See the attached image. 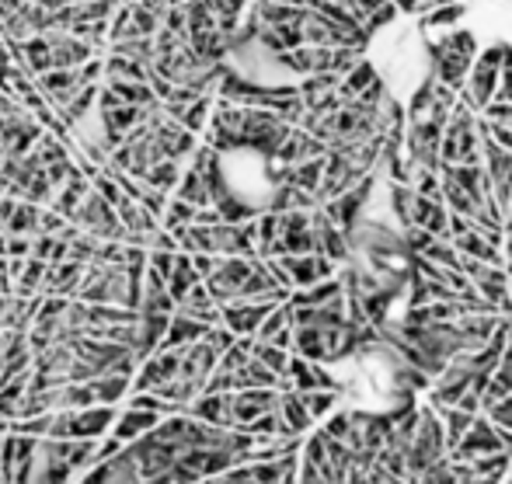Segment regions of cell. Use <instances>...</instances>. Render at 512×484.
Returning a JSON list of instances; mask_svg holds the SVG:
<instances>
[{
  "instance_id": "484cf974",
  "label": "cell",
  "mask_w": 512,
  "mask_h": 484,
  "mask_svg": "<svg viewBox=\"0 0 512 484\" xmlns=\"http://www.w3.org/2000/svg\"><path fill=\"white\" fill-rule=\"evenodd\" d=\"M484 418H488L491 425H502V429H509L512 432V394L509 397H502L499 405H491V408L484 412Z\"/></svg>"
},
{
  "instance_id": "9c48e42d",
  "label": "cell",
  "mask_w": 512,
  "mask_h": 484,
  "mask_svg": "<svg viewBox=\"0 0 512 484\" xmlns=\"http://www.w3.org/2000/svg\"><path fill=\"white\" fill-rule=\"evenodd\" d=\"M157 421H161V415H153V412H136V408H126L122 415L115 418V425H111L109 436H115L122 446H129V443H136L140 436H146L150 429H157Z\"/></svg>"
},
{
  "instance_id": "2e32d148",
  "label": "cell",
  "mask_w": 512,
  "mask_h": 484,
  "mask_svg": "<svg viewBox=\"0 0 512 484\" xmlns=\"http://www.w3.org/2000/svg\"><path fill=\"white\" fill-rule=\"evenodd\" d=\"M210 112H213V95H202V98H195L192 104H185L182 115H178V126H182L185 133L199 137L210 126Z\"/></svg>"
},
{
  "instance_id": "7a4b0ae2",
  "label": "cell",
  "mask_w": 512,
  "mask_h": 484,
  "mask_svg": "<svg viewBox=\"0 0 512 484\" xmlns=\"http://www.w3.org/2000/svg\"><path fill=\"white\" fill-rule=\"evenodd\" d=\"M446 456V436H442V421L439 415L425 405L418 408V425H415V439L408 446V478L415 484V478H422L433 463H439Z\"/></svg>"
},
{
  "instance_id": "30bf717a",
  "label": "cell",
  "mask_w": 512,
  "mask_h": 484,
  "mask_svg": "<svg viewBox=\"0 0 512 484\" xmlns=\"http://www.w3.org/2000/svg\"><path fill=\"white\" fill-rule=\"evenodd\" d=\"M276 412H279V418H283V425H286V432H290V436H303V432L314 425V418L307 415V408H303V401H300V394H296V390L279 394Z\"/></svg>"
},
{
  "instance_id": "cb8c5ba5",
  "label": "cell",
  "mask_w": 512,
  "mask_h": 484,
  "mask_svg": "<svg viewBox=\"0 0 512 484\" xmlns=\"http://www.w3.org/2000/svg\"><path fill=\"white\" fill-rule=\"evenodd\" d=\"M328 439H334V443H345L349 439V432H352V412H331L328 425L321 429Z\"/></svg>"
},
{
  "instance_id": "ac0fdd59",
  "label": "cell",
  "mask_w": 512,
  "mask_h": 484,
  "mask_svg": "<svg viewBox=\"0 0 512 484\" xmlns=\"http://www.w3.org/2000/svg\"><path fill=\"white\" fill-rule=\"evenodd\" d=\"M252 359H255L258 366H265L268 373H276L279 380H286V363H290V352H283V348L268 346V342H255V338H252Z\"/></svg>"
},
{
  "instance_id": "9a60e30c",
  "label": "cell",
  "mask_w": 512,
  "mask_h": 484,
  "mask_svg": "<svg viewBox=\"0 0 512 484\" xmlns=\"http://www.w3.org/2000/svg\"><path fill=\"white\" fill-rule=\"evenodd\" d=\"M182 164L178 161H157L150 171L144 174V185L146 188H153V192H164V196H171L175 188H178V181H182Z\"/></svg>"
},
{
  "instance_id": "52a82bcc",
  "label": "cell",
  "mask_w": 512,
  "mask_h": 484,
  "mask_svg": "<svg viewBox=\"0 0 512 484\" xmlns=\"http://www.w3.org/2000/svg\"><path fill=\"white\" fill-rule=\"evenodd\" d=\"M481 453H502L499 439H495V425L484 415L475 418V425H471L467 436L457 443V450H450V456H481Z\"/></svg>"
},
{
  "instance_id": "5b68a950",
  "label": "cell",
  "mask_w": 512,
  "mask_h": 484,
  "mask_svg": "<svg viewBox=\"0 0 512 484\" xmlns=\"http://www.w3.org/2000/svg\"><path fill=\"white\" fill-rule=\"evenodd\" d=\"M286 380L293 383L296 394H310V390H334L338 394V380L331 377L321 363H307L300 355H290L286 363Z\"/></svg>"
},
{
  "instance_id": "ba28073f",
  "label": "cell",
  "mask_w": 512,
  "mask_h": 484,
  "mask_svg": "<svg viewBox=\"0 0 512 484\" xmlns=\"http://www.w3.org/2000/svg\"><path fill=\"white\" fill-rule=\"evenodd\" d=\"M206 324H199V321H192V317H185V313H171V321H168V331H164V342L157 346V352H168V348H188L195 346V342H202L206 338Z\"/></svg>"
},
{
  "instance_id": "44dd1931",
  "label": "cell",
  "mask_w": 512,
  "mask_h": 484,
  "mask_svg": "<svg viewBox=\"0 0 512 484\" xmlns=\"http://www.w3.org/2000/svg\"><path fill=\"white\" fill-rule=\"evenodd\" d=\"M300 401H303L307 415L314 418V421L331 415V412L338 408V394H334V390H310V394H300Z\"/></svg>"
},
{
  "instance_id": "83f0119b",
  "label": "cell",
  "mask_w": 512,
  "mask_h": 484,
  "mask_svg": "<svg viewBox=\"0 0 512 484\" xmlns=\"http://www.w3.org/2000/svg\"><path fill=\"white\" fill-rule=\"evenodd\" d=\"M296 484H328V481H321V474L310 463H300V481Z\"/></svg>"
},
{
  "instance_id": "3957f363",
  "label": "cell",
  "mask_w": 512,
  "mask_h": 484,
  "mask_svg": "<svg viewBox=\"0 0 512 484\" xmlns=\"http://www.w3.org/2000/svg\"><path fill=\"white\" fill-rule=\"evenodd\" d=\"M276 405H279V390H234V394H227V418H230V429L252 425L258 415L276 412Z\"/></svg>"
},
{
  "instance_id": "e0dca14e",
  "label": "cell",
  "mask_w": 512,
  "mask_h": 484,
  "mask_svg": "<svg viewBox=\"0 0 512 484\" xmlns=\"http://www.w3.org/2000/svg\"><path fill=\"white\" fill-rule=\"evenodd\" d=\"M95 383V401L102 405V408H115L126 394H129V377H115V373H105V377H98Z\"/></svg>"
},
{
  "instance_id": "7402d4cb",
  "label": "cell",
  "mask_w": 512,
  "mask_h": 484,
  "mask_svg": "<svg viewBox=\"0 0 512 484\" xmlns=\"http://www.w3.org/2000/svg\"><path fill=\"white\" fill-rule=\"evenodd\" d=\"M283 328H290V300H286V304H279L276 311L261 321V328L255 331V342H272Z\"/></svg>"
},
{
  "instance_id": "d4e9b609",
  "label": "cell",
  "mask_w": 512,
  "mask_h": 484,
  "mask_svg": "<svg viewBox=\"0 0 512 484\" xmlns=\"http://www.w3.org/2000/svg\"><path fill=\"white\" fill-rule=\"evenodd\" d=\"M391 203H394V213H398L401 227L408 230L411 227V188L408 185H391Z\"/></svg>"
},
{
  "instance_id": "f546056e",
  "label": "cell",
  "mask_w": 512,
  "mask_h": 484,
  "mask_svg": "<svg viewBox=\"0 0 512 484\" xmlns=\"http://www.w3.org/2000/svg\"><path fill=\"white\" fill-rule=\"evenodd\" d=\"M506 484H512V474H509V481H506Z\"/></svg>"
},
{
  "instance_id": "8992f818",
  "label": "cell",
  "mask_w": 512,
  "mask_h": 484,
  "mask_svg": "<svg viewBox=\"0 0 512 484\" xmlns=\"http://www.w3.org/2000/svg\"><path fill=\"white\" fill-rule=\"evenodd\" d=\"M111 425H115V408L95 405V408H84V412H70L67 432H70V439H105Z\"/></svg>"
},
{
  "instance_id": "ffe728a7",
  "label": "cell",
  "mask_w": 512,
  "mask_h": 484,
  "mask_svg": "<svg viewBox=\"0 0 512 484\" xmlns=\"http://www.w3.org/2000/svg\"><path fill=\"white\" fill-rule=\"evenodd\" d=\"M464 14H467V4H464V0H460V4H442V7L425 11L422 29H453L457 21H464Z\"/></svg>"
},
{
  "instance_id": "603a6c76",
  "label": "cell",
  "mask_w": 512,
  "mask_h": 484,
  "mask_svg": "<svg viewBox=\"0 0 512 484\" xmlns=\"http://www.w3.org/2000/svg\"><path fill=\"white\" fill-rule=\"evenodd\" d=\"M422 258L433 262V265H439V269H457V272H460V255L453 251V244L450 241H433L425 251H422Z\"/></svg>"
},
{
  "instance_id": "4316f807",
  "label": "cell",
  "mask_w": 512,
  "mask_h": 484,
  "mask_svg": "<svg viewBox=\"0 0 512 484\" xmlns=\"http://www.w3.org/2000/svg\"><path fill=\"white\" fill-rule=\"evenodd\" d=\"M32 255V238H11L4 244V258H29Z\"/></svg>"
},
{
  "instance_id": "277c9868",
  "label": "cell",
  "mask_w": 512,
  "mask_h": 484,
  "mask_svg": "<svg viewBox=\"0 0 512 484\" xmlns=\"http://www.w3.org/2000/svg\"><path fill=\"white\" fill-rule=\"evenodd\" d=\"M279 265L286 269L293 289H307L314 282H325V279H334V265L321 255H283Z\"/></svg>"
},
{
  "instance_id": "7c38bea8",
  "label": "cell",
  "mask_w": 512,
  "mask_h": 484,
  "mask_svg": "<svg viewBox=\"0 0 512 484\" xmlns=\"http://www.w3.org/2000/svg\"><path fill=\"white\" fill-rule=\"evenodd\" d=\"M175 199H182V203H188V206H195V209L213 206L210 185H206V178L195 171V168H185L182 171V181H178V188H175Z\"/></svg>"
},
{
  "instance_id": "6da1fadb",
  "label": "cell",
  "mask_w": 512,
  "mask_h": 484,
  "mask_svg": "<svg viewBox=\"0 0 512 484\" xmlns=\"http://www.w3.org/2000/svg\"><path fill=\"white\" fill-rule=\"evenodd\" d=\"M429 56H433L436 84H446L450 91H460L477 60V38L464 29H453L450 35H442L436 46H429Z\"/></svg>"
},
{
  "instance_id": "8fae6325",
  "label": "cell",
  "mask_w": 512,
  "mask_h": 484,
  "mask_svg": "<svg viewBox=\"0 0 512 484\" xmlns=\"http://www.w3.org/2000/svg\"><path fill=\"white\" fill-rule=\"evenodd\" d=\"M376 80V67L369 63V60H359L356 67L349 70L342 80H338V88H334V95L342 98V102H356L359 95H363L366 88Z\"/></svg>"
},
{
  "instance_id": "5bb4252c",
  "label": "cell",
  "mask_w": 512,
  "mask_h": 484,
  "mask_svg": "<svg viewBox=\"0 0 512 484\" xmlns=\"http://www.w3.org/2000/svg\"><path fill=\"white\" fill-rule=\"evenodd\" d=\"M442 421V436H446V453L457 450V443L467 436V429L475 425V415H467V412H460V408H433Z\"/></svg>"
},
{
  "instance_id": "f1b7e54d",
  "label": "cell",
  "mask_w": 512,
  "mask_h": 484,
  "mask_svg": "<svg viewBox=\"0 0 512 484\" xmlns=\"http://www.w3.org/2000/svg\"><path fill=\"white\" fill-rule=\"evenodd\" d=\"M391 4H394L398 14H418V4H422V0H391Z\"/></svg>"
},
{
  "instance_id": "4fadbf2b",
  "label": "cell",
  "mask_w": 512,
  "mask_h": 484,
  "mask_svg": "<svg viewBox=\"0 0 512 484\" xmlns=\"http://www.w3.org/2000/svg\"><path fill=\"white\" fill-rule=\"evenodd\" d=\"M195 282H202V279L195 276V269H192V258L178 251V255H175V265H171V276H168V282H164V286H168V296L175 300V307L182 304L185 293H188Z\"/></svg>"
},
{
  "instance_id": "d6986e66",
  "label": "cell",
  "mask_w": 512,
  "mask_h": 484,
  "mask_svg": "<svg viewBox=\"0 0 512 484\" xmlns=\"http://www.w3.org/2000/svg\"><path fill=\"white\" fill-rule=\"evenodd\" d=\"M38 213H42V209L32 206V203H18L14 216H11V220H7V227H4V234H11V238H36L38 234Z\"/></svg>"
}]
</instances>
